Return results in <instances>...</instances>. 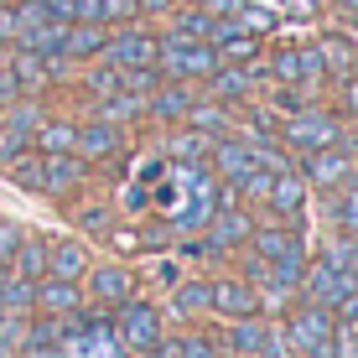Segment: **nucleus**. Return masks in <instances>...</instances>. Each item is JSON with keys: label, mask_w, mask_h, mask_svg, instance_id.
<instances>
[{"label": "nucleus", "mask_w": 358, "mask_h": 358, "mask_svg": "<svg viewBox=\"0 0 358 358\" xmlns=\"http://www.w3.org/2000/svg\"><path fill=\"white\" fill-rule=\"evenodd\" d=\"M218 47L213 42H187V36H156V78H177V83H208L218 73Z\"/></svg>", "instance_id": "nucleus-1"}, {"label": "nucleus", "mask_w": 358, "mask_h": 358, "mask_svg": "<svg viewBox=\"0 0 358 358\" xmlns=\"http://www.w3.org/2000/svg\"><path fill=\"white\" fill-rule=\"evenodd\" d=\"M250 244L255 255L275 270L280 280L301 286V270H306V244H301V229L296 224H270V229H250Z\"/></svg>", "instance_id": "nucleus-2"}, {"label": "nucleus", "mask_w": 358, "mask_h": 358, "mask_svg": "<svg viewBox=\"0 0 358 358\" xmlns=\"http://www.w3.org/2000/svg\"><path fill=\"white\" fill-rule=\"evenodd\" d=\"M109 332H115V343L120 348H130V353H151L156 348V338H162V312H156L151 301H120L115 306V322H109Z\"/></svg>", "instance_id": "nucleus-3"}, {"label": "nucleus", "mask_w": 358, "mask_h": 358, "mask_svg": "<svg viewBox=\"0 0 358 358\" xmlns=\"http://www.w3.org/2000/svg\"><path fill=\"white\" fill-rule=\"evenodd\" d=\"M280 141L291 145V151H322V145H338L343 141V125L338 115H327V109H296V115H286V125H280Z\"/></svg>", "instance_id": "nucleus-4"}, {"label": "nucleus", "mask_w": 358, "mask_h": 358, "mask_svg": "<svg viewBox=\"0 0 358 358\" xmlns=\"http://www.w3.org/2000/svg\"><path fill=\"white\" fill-rule=\"evenodd\" d=\"M104 63H115L120 73L125 68H151L156 63V36L145 27H135V21H125V27H109V42H104Z\"/></svg>", "instance_id": "nucleus-5"}, {"label": "nucleus", "mask_w": 358, "mask_h": 358, "mask_svg": "<svg viewBox=\"0 0 358 358\" xmlns=\"http://www.w3.org/2000/svg\"><path fill=\"white\" fill-rule=\"evenodd\" d=\"M301 177L312 182V187H343V182H353L358 177V162H353V151L348 145H322V151H306V162H301Z\"/></svg>", "instance_id": "nucleus-6"}, {"label": "nucleus", "mask_w": 358, "mask_h": 358, "mask_svg": "<svg viewBox=\"0 0 358 358\" xmlns=\"http://www.w3.org/2000/svg\"><path fill=\"white\" fill-rule=\"evenodd\" d=\"M301 291H306V301H312V306H327V312H338V306L358 291V280L343 275V270H332L327 260H317V265L301 270Z\"/></svg>", "instance_id": "nucleus-7"}, {"label": "nucleus", "mask_w": 358, "mask_h": 358, "mask_svg": "<svg viewBox=\"0 0 358 358\" xmlns=\"http://www.w3.org/2000/svg\"><path fill=\"white\" fill-rule=\"evenodd\" d=\"M332 327H338V322H332L327 306L306 301V306H296V312L286 317V327H280V332H286V343L296 353H312V348H322V343H332Z\"/></svg>", "instance_id": "nucleus-8"}, {"label": "nucleus", "mask_w": 358, "mask_h": 358, "mask_svg": "<svg viewBox=\"0 0 358 358\" xmlns=\"http://www.w3.org/2000/svg\"><path fill=\"white\" fill-rule=\"evenodd\" d=\"M57 63L63 57H36V52H10V63H6V73H10V83H16V94H42L47 83L57 78Z\"/></svg>", "instance_id": "nucleus-9"}, {"label": "nucleus", "mask_w": 358, "mask_h": 358, "mask_svg": "<svg viewBox=\"0 0 358 358\" xmlns=\"http://www.w3.org/2000/svg\"><path fill=\"white\" fill-rule=\"evenodd\" d=\"M255 63H218V73L208 78V99H218V104H244V99H255Z\"/></svg>", "instance_id": "nucleus-10"}, {"label": "nucleus", "mask_w": 358, "mask_h": 358, "mask_svg": "<svg viewBox=\"0 0 358 358\" xmlns=\"http://www.w3.org/2000/svg\"><path fill=\"white\" fill-rule=\"evenodd\" d=\"M208 312L224 317H260V291L250 280H213L208 286Z\"/></svg>", "instance_id": "nucleus-11"}, {"label": "nucleus", "mask_w": 358, "mask_h": 358, "mask_svg": "<svg viewBox=\"0 0 358 358\" xmlns=\"http://www.w3.org/2000/svg\"><path fill=\"white\" fill-rule=\"evenodd\" d=\"M120 125H109V120H89V125H78L73 130V156L78 162H104V156H115L120 151Z\"/></svg>", "instance_id": "nucleus-12"}, {"label": "nucleus", "mask_w": 358, "mask_h": 358, "mask_svg": "<svg viewBox=\"0 0 358 358\" xmlns=\"http://www.w3.org/2000/svg\"><path fill=\"white\" fill-rule=\"evenodd\" d=\"M265 203L275 208L286 224H296V218H301V208H306V177H301V171H291V166H286V171H275V177H270Z\"/></svg>", "instance_id": "nucleus-13"}, {"label": "nucleus", "mask_w": 358, "mask_h": 358, "mask_svg": "<svg viewBox=\"0 0 358 358\" xmlns=\"http://www.w3.org/2000/svg\"><path fill=\"white\" fill-rule=\"evenodd\" d=\"M83 275H89V296L99 306H120V301L135 296V280H130L125 265H94V270H83Z\"/></svg>", "instance_id": "nucleus-14"}, {"label": "nucleus", "mask_w": 358, "mask_h": 358, "mask_svg": "<svg viewBox=\"0 0 358 358\" xmlns=\"http://www.w3.org/2000/svg\"><path fill=\"white\" fill-rule=\"evenodd\" d=\"M31 306L42 317H63V312H78V306H83V291H78V280L42 275V280H36V301Z\"/></svg>", "instance_id": "nucleus-15"}, {"label": "nucleus", "mask_w": 358, "mask_h": 358, "mask_svg": "<svg viewBox=\"0 0 358 358\" xmlns=\"http://www.w3.org/2000/svg\"><path fill=\"white\" fill-rule=\"evenodd\" d=\"M250 213H239V208H213V224H208V250L224 255L234 244H250Z\"/></svg>", "instance_id": "nucleus-16"}, {"label": "nucleus", "mask_w": 358, "mask_h": 358, "mask_svg": "<svg viewBox=\"0 0 358 358\" xmlns=\"http://www.w3.org/2000/svg\"><path fill=\"white\" fill-rule=\"evenodd\" d=\"M192 89L187 83H177V78H166V83H156L151 94H145V115L151 120H182L187 115V104H192Z\"/></svg>", "instance_id": "nucleus-17"}, {"label": "nucleus", "mask_w": 358, "mask_h": 358, "mask_svg": "<svg viewBox=\"0 0 358 358\" xmlns=\"http://www.w3.org/2000/svg\"><path fill=\"white\" fill-rule=\"evenodd\" d=\"M104 42H109V27H94V21H68V31H63V57L89 63V57L104 52Z\"/></svg>", "instance_id": "nucleus-18"}, {"label": "nucleus", "mask_w": 358, "mask_h": 358, "mask_svg": "<svg viewBox=\"0 0 358 358\" xmlns=\"http://www.w3.org/2000/svg\"><path fill=\"white\" fill-rule=\"evenodd\" d=\"M63 31H68V21H36V27H21L10 42L36 57H63Z\"/></svg>", "instance_id": "nucleus-19"}, {"label": "nucleus", "mask_w": 358, "mask_h": 358, "mask_svg": "<svg viewBox=\"0 0 358 358\" xmlns=\"http://www.w3.org/2000/svg\"><path fill=\"white\" fill-rule=\"evenodd\" d=\"M208 156H213V166H218V177H224V182H239L244 171L255 166L250 141H213V145H208Z\"/></svg>", "instance_id": "nucleus-20"}, {"label": "nucleus", "mask_w": 358, "mask_h": 358, "mask_svg": "<svg viewBox=\"0 0 358 358\" xmlns=\"http://www.w3.org/2000/svg\"><path fill=\"white\" fill-rule=\"evenodd\" d=\"M83 182V162L73 151L63 156H42V192H73Z\"/></svg>", "instance_id": "nucleus-21"}, {"label": "nucleus", "mask_w": 358, "mask_h": 358, "mask_svg": "<svg viewBox=\"0 0 358 358\" xmlns=\"http://www.w3.org/2000/svg\"><path fill=\"white\" fill-rule=\"evenodd\" d=\"M182 125L213 141V135H224V130H229V104H218V99H192L187 115H182Z\"/></svg>", "instance_id": "nucleus-22"}, {"label": "nucleus", "mask_w": 358, "mask_h": 358, "mask_svg": "<svg viewBox=\"0 0 358 358\" xmlns=\"http://www.w3.org/2000/svg\"><path fill=\"white\" fill-rule=\"evenodd\" d=\"M89 270V250L78 239H63V244H47V275H63V280H78Z\"/></svg>", "instance_id": "nucleus-23"}, {"label": "nucleus", "mask_w": 358, "mask_h": 358, "mask_svg": "<svg viewBox=\"0 0 358 358\" xmlns=\"http://www.w3.org/2000/svg\"><path fill=\"white\" fill-rule=\"evenodd\" d=\"M171 36H187V42H213V36H218V16H213V10H203V6H187V10H177V16H171Z\"/></svg>", "instance_id": "nucleus-24"}, {"label": "nucleus", "mask_w": 358, "mask_h": 358, "mask_svg": "<svg viewBox=\"0 0 358 358\" xmlns=\"http://www.w3.org/2000/svg\"><path fill=\"white\" fill-rule=\"evenodd\" d=\"M10 270L27 280H42L47 275V239H31V234H21L16 250H10Z\"/></svg>", "instance_id": "nucleus-25"}, {"label": "nucleus", "mask_w": 358, "mask_h": 358, "mask_svg": "<svg viewBox=\"0 0 358 358\" xmlns=\"http://www.w3.org/2000/svg\"><path fill=\"white\" fill-rule=\"evenodd\" d=\"M312 47H317V57H322V73H327V78H348L353 63H358L348 36H322V42H312Z\"/></svg>", "instance_id": "nucleus-26"}, {"label": "nucleus", "mask_w": 358, "mask_h": 358, "mask_svg": "<svg viewBox=\"0 0 358 358\" xmlns=\"http://www.w3.org/2000/svg\"><path fill=\"white\" fill-rule=\"evenodd\" d=\"M141 115H145V94L135 89H115L99 104V120H109V125H125V120H141Z\"/></svg>", "instance_id": "nucleus-27"}, {"label": "nucleus", "mask_w": 358, "mask_h": 358, "mask_svg": "<svg viewBox=\"0 0 358 358\" xmlns=\"http://www.w3.org/2000/svg\"><path fill=\"white\" fill-rule=\"evenodd\" d=\"M73 130H78V125H68V120H42V125L31 130L36 156H63V151H73Z\"/></svg>", "instance_id": "nucleus-28"}, {"label": "nucleus", "mask_w": 358, "mask_h": 358, "mask_svg": "<svg viewBox=\"0 0 358 358\" xmlns=\"http://www.w3.org/2000/svg\"><path fill=\"white\" fill-rule=\"evenodd\" d=\"M265 332H270V327L260 322V317H234V327H229L224 343H229L234 353H260V348H265Z\"/></svg>", "instance_id": "nucleus-29"}, {"label": "nucleus", "mask_w": 358, "mask_h": 358, "mask_svg": "<svg viewBox=\"0 0 358 358\" xmlns=\"http://www.w3.org/2000/svg\"><path fill=\"white\" fill-rule=\"evenodd\" d=\"M332 224L343 234H358V182H343V187H332Z\"/></svg>", "instance_id": "nucleus-30"}, {"label": "nucleus", "mask_w": 358, "mask_h": 358, "mask_svg": "<svg viewBox=\"0 0 358 358\" xmlns=\"http://www.w3.org/2000/svg\"><path fill=\"white\" fill-rule=\"evenodd\" d=\"M31 301H36V280L10 275V286L0 291V312H31Z\"/></svg>", "instance_id": "nucleus-31"}, {"label": "nucleus", "mask_w": 358, "mask_h": 358, "mask_svg": "<svg viewBox=\"0 0 358 358\" xmlns=\"http://www.w3.org/2000/svg\"><path fill=\"white\" fill-rule=\"evenodd\" d=\"M208 145H213L208 135H197V130H182L177 141H166V151H171V156H182V162H203V156H208Z\"/></svg>", "instance_id": "nucleus-32"}, {"label": "nucleus", "mask_w": 358, "mask_h": 358, "mask_svg": "<svg viewBox=\"0 0 358 358\" xmlns=\"http://www.w3.org/2000/svg\"><path fill=\"white\" fill-rule=\"evenodd\" d=\"M89 89L104 99V94H115V89H125V73H120L115 63H104V57H99V68L89 73Z\"/></svg>", "instance_id": "nucleus-33"}, {"label": "nucleus", "mask_w": 358, "mask_h": 358, "mask_svg": "<svg viewBox=\"0 0 358 358\" xmlns=\"http://www.w3.org/2000/svg\"><path fill=\"white\" fill-rule=\"evenodd\" d=\"M234 27H239V31H255V36H265L270 27H275V16H270V10H260V6H250V0H244V10H239V16H234Z\"/></svg>", "instance_id": "nucleus-34"}, {"label": "nucleus", "mask_w": 358, "mask_h": 358, "mask_svg": "<svg viewBox=\"0 0 358 358\" xmlns=\"http://www.w3.org/2000/svg\"><path fill=\"white\" fill-rule=\"evenodd\" d=\"M270 177H275V171H265V166H250L239 182H234V187H239L244 197H260V203H265V192H270Z\"/></svg>", "instance_id": "nucleus-35"}, {"label": "nucleus", "mask_w": 358, "mask_h": 358, "mask_svg": "<svg viewBox=\"0 0 358 358\" xmlns=\"http://www.w3.org/2000/svg\"><path fill=\"white\" fill-rule=\"evenodd\" d=\"M177 312H208V286L203 280H187L177 291Z\"/></svg>", "instance_id": "nucleus-36"}, {"label": "nucleus", "mask_w": 358, "mask_h": 358, "mask_svg": "<svg viewBox=\"0 0 358 358\" xmlns=\"http://www.w3.org/2000/svg\"><path fill=\"white\" fill-rule=\"evenodd\" d=\"M16 358H63V343H36V338H27L16 348Z\"/></svg>", "instance_id": "nucleus-37"}, {"label": "nucleus", "mask_w": 358, "mask_h": 358, "mask_svg": "<svg viewBox=\"0 0 358 358\" xmlns=\"http://www.w3.org/2000/svg\"><path fill=\"white\" fill-rule=\"evenodd\" d=\"M78 224L89 229V234H109V213H104V208H83Z\"/></svg>", "instance_id": "nucleus-38"}, {"label": "nucleus", "mask_w": 358, "mask_h": 358, "mask_svg": "<svg viewBox=\"0 0 358 358\" xmlns=\"http://www.w3.org/2000/svg\"><path fill=\"white\" fill-rule=\"evenodd\" d=\"M182 358H218V348L208 338H182Z\"/></svg>", "instance_id": "nucleus-39"}, {"label": "nucleus", "mask_w": 358, "mask_h": 358, "mask_svg": "<svg viewBox=\"0 0 358 358\" xmlns=\"http://www.w3.org/2000/svg\"><path fill=\"white\" fill-rule=\"evenodd\" d=\"M343 109L358 120V73H348V78H343Z\"/></svg>", "instance_id": "nucleus-40"}, {"label": "nucleus", "mask_w": 358, "mask_h": 358, "mask_svg": "<svg viewBox=\"0 0 358 358\" xmlns=\"http://www.w3.org/2000/svg\"><path fill=\"white\" fill-rule=\"evenodd\" d=\"M109 244H120V250H141V234H135V229H109Z\"/></svg>", "instance_id": "nucleus-41"}, {"label": "nucleus", "mask_w": 358, "mask_h": 358, "mask_svg": "<svg viewBox=\"0 0 358 358\" xmlns=\"http://www.w3.org/2000/svg\"><path fill=\"white\" fill-rule=\"evenodd\" d=\"M16 239H21V229H16V224H0V260H10Z\"/></svg>", "instance_id": "nucleus-42"}, {"label": "nucleus", "mask_w": 358, "mask_h": 358, "mask_svg": "<svg viewBox=\"0 0 358 358\" xmlns=\"http://www.w3.org/2000/svg\"><path fill=\"white\" fill-rule=\"evenodd\" d=\"M135 10H141V16H162V10H177V6H171V0H135Z\"/></svg>", "instance_id": "nucleus-43"}, {"label": "nucleus", "mask_w": 358, "mask_h": 358, "mask_svg": "<svg viewBox=\"0 0 358 358\" xmlns=\"http://www.w3.org/2000/svg\"><path fill=\"white\" fill-rule=\"evenodd\" d=\"M120 208H130V213L145 208V187H125V192H120Z\"/></svg>", "instance_id": "nucleus-44"}, {"label": "nucleus", "mask_w": 358, "mask_h": 358, "mask_svg": "<svg viewBox=\"0 0 358 358\" xmlns=\"http://www.w3.org/2000/svg\"><path fill=\"white\" fill-rule=\"evenodd\" d=\"M16 36V16H10V6H0V47Z\"/></svg>", "instance_id": "nucleus-45"}, {"label": "nucleus", "mask_w": 358, "mask_h": 358, "mask_svg": "<svg viewBox=\"0 0 358 358\" xmlns=\"http://www.w3.org/2000/svg\"><path fill=\"white\" fill-rule=\"evenodd\" d=\"M286 6L296 10V16H312V10H317V6H312V0H286Z\"/></svg>", "instance_id": "nucleus-46"}, {"label": "nucleus", "mask_w": 358, "mask_h": 358, "mask_svg": "<svg viewBox=\"0 0 358 358\" xmlns=\"http://www.w3.org/2000/svg\"><path fill=\"white\" fill-rule=\"evenodd\" d=\"M338 6V16H358V0H332Z\"/></svg>", "instance_id": "nucleus-47"}, {"label": "nucleus", "mask_w": 358, "mask_h": 358, "mask_svg": "<svg viewBox=\"0 0 358 358\" xmlns=\"http://www.w3.org/2000/svg\"><path fill=\"white\" fill-rule=\"evenodd\" d=\"M0 358H16V343H6V338H0Z\"/></svg>", "instance_id": "nucleus-48"}, {"label": "nucleus", "mask_w": 358, "mask_h": 358, "mask_svg": "<svg viewBox=\"0 0 358 358\" xmlns=\"http://www.w3.org/2000/svg\"><path fill=\"white\" fill-rule=\"evenodd\" d=\"M353 73H358V63H353Z\"/></svg>", "instance_id": "nucleus-49"}]
</instances>
